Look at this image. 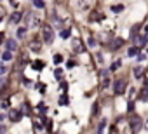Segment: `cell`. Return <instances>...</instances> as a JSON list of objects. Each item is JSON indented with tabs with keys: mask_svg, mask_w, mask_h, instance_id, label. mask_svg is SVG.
I'll return each instance as SVG.
<instances>
[{
	"mask_svg": "<svg viewBox=\"0 0 148 134\" xmlns=\"http://www.w3.org/2000/svg\"><path fill=\"white\" fill-rule=\"evenodd\" d=\"M42 35H44V42L46 44H52L54 42V30H52V26L46 25L44 28H42Z\"/></svg>",
	"mask_w": 148,
	"mask_h": 134,
	"instance_id": "6da1fadb",
	"label": "cell"
},
{
	"mask_svg": "<svg viewBox=\"0 0 148 134\" xmlns=\"http://www.w3.org/2000/svg\"><path fill=\"white\" fill-rule=\"evenodd\" d=\"M125 87H127V82L124 78H119L115 84H113V92L115 94H124L125 92Z\"/></svg>",
	"mask_w": 148,
	"mask_h": 134,
	"instance_id": "7a4b0ae2",
	"label": "cell"
},
{
	"mask_svg": "<svg viewBox=\"0 0 148 134\" xmlns=\"http://www.w3.org/2000/svg\"><path fill=\"white\" fill-rule=\"evenodd\" d=\"M141 127H143V122H141V119L134 115V117L131 119V131H133L134 134H138V132L141 131Z\"/></svg>",
	"mask_w": 148,
	"mask_h": 134,
	"instance_id": "3957f363",
	"label": "cell"
},
{
	"mask_svg": "<svg viewBox=\"0 0 148 134\" xmlns=\"http://www.w3.org/2000/svg\"><path fill=\"white\" fill-rule=\"evenodd\" d=\"M23 119V111L21 110H9V120L11 122H19Z\"/></svg>",
	"mask_w": 148,
	"mask_h": 134,
	"instance_id": "277c9868",
	"label": "cell"
},
{
	"mask_svg": "<svg viewBox=\"0 0 148 134\" xmlns=\"http://www.w3.org/2000/svg\"><path fill=\"white\" fill-rule=\"evenodd\" d=\"M16 49H17V44H16V40H12V38H11V40H7V42H5V51L14 52Z\"/></svg>",
	"mask_w": 148,
	"mask_h": 134,
	"instance_id": "5b68a950",
	"label": "cell"
},
{
	"mask_svg": "<svg viewBox=\"0 0 148 134\" xmlns=\"http://www.w3.org/2000/svg\"><path fill=\"white\" fill-rule=\"evenodd\" d=\"M122 46H124V40H122V38H115L108 47H110L112 51H117V49H119V47H122Z\"/></svg>",
	"mask_w": 148,
	"mask_h": 134,
	"instance_id": "8992f818",
	"label": "cell"
},
{
	"mask_svg": "<svg viewBox=\"0 0 148 134\" xmlns=\"http://www.w3.org/2000/svg\"><path fill=\"white\" fill-rule=\"evenodd\" d=\"M145 72H146V70L143 68V66H136V68H134V77H136V78H141V77L145 75Z\"/></svg>",
	"mask_w": 148,
	"mask_h": 134,
	"instance_id": "52a82bcc",
	"label": "cell"
},
{
	"mask_svg": "<svg viewBox=\"0 0 148 134\" xmlns=\"http://www.w3.org/2000/svg\"><path fill=\"white\" fill-rule=\"evenodd\" d=\"M139 98H141V101H148V87H143L139 91Z\"/></svg>",
	"mask_w": 148,
	"mask_h": 134,
	"instance_id": "ba28073f",
	"label": "cell"
},
{
	"mask_svg": "<svg viewBox=\"0 0 148 134\" xmlns=\"http://www.w3.org/2000/svg\"><path fill=\"white\" fill-rule=\"evenodd\" d=\"M134 40H136V44H138V47H145V46H146L145 37H134Z\"/></svg>",
	"mask_w": 148,
	"mask_h": 134,
	"instance_id": "9c48e42d",
	"label": "cell"
},
{
	"mask_svg": "<svg viewBox=\"0 0 148 134\" xmlns=\"http://www.w3.org/2000/svg\"><path fill=\"white\" fill-rule=\"evenodd\" d=\"M127 54H129L131 58H134V56H138V54H139V47H129V51H127Z\"/></svg>",
	"mask_w": 148,
	"mask_h": 134,
	"instance_id": "30bf717a",
	"label": "cell"
},
{
	"mask_svg": "<svg viewBox=\"0 0 148 134\" xmlns=\"http://www.w3.org/2000/svg\"><path fill=\"white\" fill-rule=\"evenodd\" d=\"M31 66H33V70H42V68H44L46 64H44V61H35V63H33Z\"/></svg>",
	"mask_w": 148,
	"mask_h": 134,
	"instance_id": "8fae6325",
	"label": "cell"
},
{
	"mask_svg": "<svg viewBox=\"0 0 148 134\" xmlns=\"http://www.w3.org/2000/svg\"><path fill=\"white\" fill-rule=\"evenodd\" d=\"M104 127H106V120H101L99 125H98V134H103L104 132Z\"/></svg>",
	"mask_w": 148,
	"mask_h": 134,
	"instance_id": "7c38bea8",
	"label": "cell"
},
{
	"mask_svg": "<svg viewBox=\"0 0 148 134\" xmlns=\"http://www.w3.org/2000/svg\"><path fill=\"white\" fill-rule=\"evenodd\" d=\"M12 58H14V56H12V52H9V51H5V52L2 54V59H4V61H11Z\"/></svg>",
	"mask_w": 148,
	"mask_h": 134,
	"instance_id": "4fadbf2b",
	"label": "cell"
},
{
	"mask_svg": "<svg viewBox=\"0 0 148 134\" xmlns=\"http://www.w3.org/2000/svg\"><path fill=\"white\" fill-rule=\"evenodd\" d=\"M33 5L37 7V9H44V0H33Z\"/></svg>",
	"mask_w": 148,
	"mask_h": 134,
	"instance_id": "5bb4252c",
	"label": "cell"
},
{
	"mask_svg": "<svg viewBox=\"0 0 148 134\" xmlns=\"http://www.w3.org/2000/svg\"><path fill=\"white\" fill-rule=\"evenodd\" d=\"M70 33H72V31H70V28H65V30H61V33H59V35H61V38H68V37H70Z\"/></svg>",
	"mask_w": 148,
	"mask_h": 134,
	"instance_id": "9a60e30c",
	"label": "cell"
},
{
	"mask_svg": "<svg viewBox=\"0 0 148 134\" xmlns=\"http://www.w3.org/2000/svg\"><path fill=\"white\" fill-rule=\"evenodd\" d=\"M19 19H21V12H14V14H12V17H11L12 23H17Z\"/></svg>",
	"mask_w": 148,
	"mask_h": 134,
	"instance_id": "2e32d148",
	"label": "cell"
},
{
	"mask_svg": "<svg viewBox=\"0 0 148 134\" xmlns=\"http://www.w3.org/2000/svg\"><path fill=\"white\" fill-rule=\"evenodd\" d=\"M54 77H56L58 80H61V78H63V70H59V68H58V70L54 72Z\"/></svg>",
	"mask_w": 148,
	"mask_h": 134,
	"instance_id": "e0dca14e",
	"label": "cell"
},
{
	"mask_svg": "<svg viewBox=\"0 0 148 134\" xmlns=\"http://www.w3.org/2000/svg\"><path fill=\"white\" fill-rule=\"evenodd\" d=\"M73 49H75V51H82V46H80V40H75V42H73Z\"/></svg>",
	"mask_w": 148,
	"mask_h": 134,
	"instance_id": "ac0fdd59",
	"label": "cell"
},
{
	"mask_svg": "<svg viewBox=\"0 0 148 134\" xmlns=\"http://www.w3.org/2000/svg\"><path fill=\"white\" fill-rule=\"evenodd\" d=\"M9 85V80H5V78H2V80H0V91H2V89L4 87H7Z\"/></svg>",
	"mask_w": 148,
	"mask_h": 134,
	"instance_id": "d6986e66",
	"label": "cell"
},
{
	"mask_svg": "<svg viewBox=\"0 0 148 134\" xmlns=\"http://www.w3.org/2000/svg\"><path fill=\"white\" fill-rule=\"evenodd\" d=\"M59 105H68V96H61L59 98Z\"/></svg>",
	"mask_w": 148,
	"mask_h": 134,
	"instance_id": "ffe728a7",
	"label": "cell"
},
{
	"mask_svg": "<svg viewBox=\"0 0 148 134\" xmlns=\"http://www.w3.org/2000/svg\"><path fill=\"white\" fill-rule=\"evenodd\" d=\"M112 11H113V12H120V11H124V5H113Z\"/></svg>",
	"mask_w": 148,
	"mask_h": 134,
	"instance_id": "44dd1931",
	"label": "cell"
},
{
	"mask_svg": "<svg viewBox=\"0 0 148 134\" xmlns=\"http://www.w3.org/2000/svg\"><path fill=\"white\" fill-rule=\"evenodd\" d=\"M61 61H63V56H61V54H56V56H54V63H56V64H59Z\"/></svg>",
	"mask_w": 148,
	"mask_h": 134,
	"instance_id": "7402d4cb",
	"label": "cell"
},
{
	"mask_svg": "<svg viewBox=\"0 0 148 134\" xmlns=\"http://www.w3.org/2000/svg\"><path fill=\"white\" fill-rule=\"evenodd\" d=\"M26 33V28H17V37H25Z\"/></svg>",
	"mask_w": 148,
	"mask_h": 134,
	"instance_id": "603a6c76",
	"label": "cell"
},
{
	"mask_svg": "<svg viewBox=\"0 0 148 134\" xmlns=\"http://www.w3.org/2000/svg\"><path fill=\"white\" fill-rule=\"evenodd\" d=\"M31 49H33V51H40V44H37V40H33V44H31Z\"/></svg>",
	"mask_w": 148,
	"mask_h": 134,
	"instance_id": "cb8c5ba5",
	"label": "cell"
},
{
	"mask_svg": "<svg viewBox=\"0 0 148 134\" xmlns=\"http://www.w3.org/2000/svg\"><path fill=\"white\" fill-rule=\"evenodd\" d=\"M119 66H120V61H115V63L112 64V68H110V70L113 72V70H117V68H119Z\"/></svg>",
	"mask_w": 148,
	"mask_h": 134,
	"instance_id": "d4e9b609",
	"label": "cell"
},
{
	"mask_svg": "<svg viewBox=\"0 0 148 134\" xmlns=\"http://www.w3.org/2000/svg\"><path fill=\"white\" fill-rule=\"evenodd\" d=\"M136 33H138V26H134V28H133V31H131V37L134 38V37H136Z\"/></svg>",
	"mask_w": 148,
	"mask_h": 134,
	"instance_id": "484cf974",
	"label": "cell"
},
{
	"mask_svg": "<svg viewBox=\"0 0 148 134\" xmlns=\"http://www.w3.org/2000/svg\"><path fill=\"white\" fill-rule=\"evenodd\" d=\"M127 110H129V111H133V110H134V103H133V101H129V105H127Z\"/></svg>",
	"mask_w": 148,
	"mask_h": 134,
	"instance_id": "4316f807",
	"label": "cell"
},
{
	"mask_svg": "<svg viewBox=\"0 0 148 134\" xmlns=\"http://www.w3.org/2000/svg\"><path fill=\"white\" fill-rule=\"evenodd\" d=\"M98 110H99V106H98V105H94V106H92V115H96V113H98Z\"/></svg>",
	"mask_w": 148,
	"mask_h": 134,
	"instance_id": "83f0119b",
	"label": "cell"
},
{
	"mask_svg": "<svg viewBox=\"0 0 148 134\" xmlns=\"http://www.w3.org/2000/svg\"><path fill=\"white\" fill-rule=\"evenodd\" d=\"M145 59H146V54H139L138 56V61H145Z\"/></svg>",
	"mask_w": 148,
	"mask_h": 134,
	"instance_id": "f1b7e54d",
	"label": "cell"
},
{
	"mask_svg": "<svg viewBox=\"0 0 148 134\" xmlns=\"http://www.w3.org/2000/svg\"><path fill=\"white\" fill-rule=\"evenodd\" d=\"M89 46H91V47L96 46V40H94V38H89Z\"/></svg>",
	"mask_w": 148,
	"mask_h": 134,
	"instance_id": "f546056e",
	"label": "cell"
},
{
	"mask_svg": "<svg viewBox=\"0 0 148 134\" xmlns=\"http://www.w3.org/2000/svg\"><path fill=\"white\" fill-rule=\"evenodd\" d=\"M4 73H5V66L0 64V75H4Z\"/></svg>",
	"mask_w": 148,
	"mask_h": 134,
	"instance_id": "4dcf8cb0",
	"label": "cell"
},
{
	"mask_svg": "<svg viewBox=\"0 0 148 134\" xmlns=\"http://www.w3.org/2000/svg\"><path fill=\"white\" fill-rule=\"evenodd\" d=\"M4 42V33H0V44Z\"/></svg>",
	"mask_w": 148,
	"mask_h": 134,
	"instance_id": "1f68e13d",
	"label": "cell"
},
{
	"mask_svg": "<svg viewBox=\"0 0 148 134\" xmlns=\"http://www.w3.org/2000/svg\"><path fill=\"white\" fill-rule=\"evenodd\" d=\"M145 84H146V87H148V78H146V80H145Z\"/></svg>",
	"mask_w": 148,
	"mask_h": 134,
	"instance_id": "d6a6232c",
	"label": "cell"
},
{
	"mask_svg": "<svg viewBox=\"0 0 148 134\" xmlns=\"http://www.w3.org/2000/svg\"><path fill=\"white\" fill-rule=\"evenodd\" d=\"M145 30H146V33H148V25H146V28H145Z\"/></svg>",
	"mask_w": 148,
	"mask_h": 134,
	"instance_id": "836d02e7",
	"label": "cell"
},
{
	"mask_svg": "<svg viewBox=\"0 0 148 134\" xmlns=\"http://www.w3.org/2000/svg\"><path fill=\"white\" fill-rule=\"evenodd\" d=\"M145 125H146V129H148V120H146V124H145Z\"/></svg>",
	"mask_w": 148,
	"mask_h": 134,
	"instance_id": "e575fe53",
	"label": "cell"
},
{
	"mask_svg": "<svg viewBox=\"0 0 148 134\" xmlns=\"http://www.w3.org/2000/svg\"><path fill=\"white\" fill-rule=\"evenodd\" d=\"M145 40H146V44H148V37H146V38H145Z\"/></svg>",
	"mask_w": 148,
	"mask_h": 134,
	"instance_id": "d590c367",
	"label": "cell"
},
{
	"mask_svg": "<svg viewBox=\"0 0 148 134\" xmlns=\"http://www.w3.org/2000/svg\"><path fill=\"white\" fill-rule=\"evenodd\" d=\"M0 21H2V17H0Z\"/></svg>",
	"mask_w": 148,
	"mask_h": 134,
	"instance_id": "8d00e7d4",
	"label": "cell"
}]
</instances>
